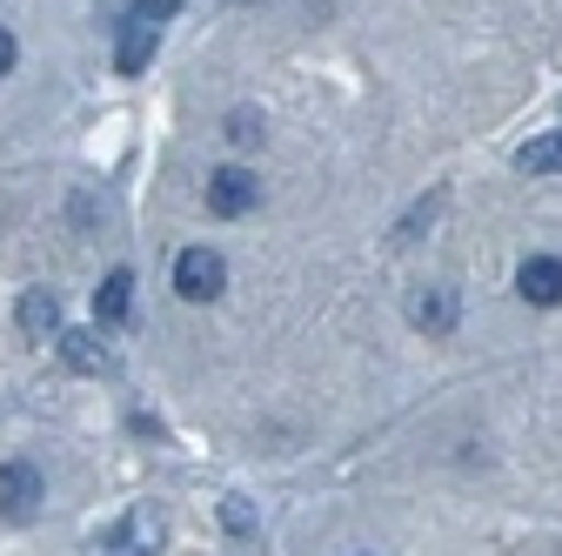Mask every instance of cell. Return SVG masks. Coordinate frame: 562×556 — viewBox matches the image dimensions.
<instances>
[{"label": "cell", "mask_w": 562, "mask_h": 556, "mask_svg": "<svg viewBox=\"0 0 562 556\" xmlns=\"http://www.w3.org/2000/svg\"><path fill=\"white\" fill-rule=\"evenodd\" d=\"M54 342H60V363H67V369H81V376H94V369L108 363V342H101L94 329H60Z\"/></svg>", "instance_id": "cell-7"}, {"label": "cell", "mask_w": 562, "mask_h": 556, "mask_svg": "<svg viewBox=\"0 0 562 556\" xmlns=\"http://www.w3.org/2000/svg\"><path fill=\"white\" fill-rule=\"evenodd\" d=\"M228 142H235V148H255V142H261V114L235 108V114H228Z\"/></svg>", "instance_id": "cell-11"}, {"label": "cell", "mask_w": 562, "mask_h": 556, "mask_svg": "<svg viewBox=\"0 0 562 556\" xmlns=\"http://www.w3.org/2000/svg\"><path fill=\"white\" fill-rule=\"evenodd\" d=\"M222 516H228V530H255V510H248L241 497H228V510H222Z\"/></svg>", "instance_id": "cell-12"}, {"label": "cell", "mask_w": 562, "mask_h": 556, "mask_svg": "<svg viewBox=\"0 0 562 556\" xmlns=\"http://www.w3.org/2000/svg\"><path fill=\"white\" fill-rule=\"evenodd\" d=\"M127 309H134V275L114 268L108 282L94 289V322H127Z\"/></svg>", "instance_id": "cell-9"}, {"label": "cell", "mask_w": 562, "mask_h": 556, "mask_svg": "<svg viewBox=\"0 0 562 556\" xmlns=\"http://www.w3.org/2000/svg\"><path fill=\"white\" fill-rule=\"evenodd\" d=\"M8 67H14V34L0 27V75H8Z\"/></svg>", "instance_id": "cell-13"}, {"label": "cell", "mask_w": 562, "mask_h": 556, "mask_svg": "<svg viewBox=\"0 0 562 556\" xmlns=\"http://www.w3.org/2000/svg\"><path fill=\"white\" fill-rule=\"evenodd\" d=\"M181 8V0H140V8H127L121 21V47H114V67L121 75H140V67L155 60V41H161V21Z\"/></svg>", "instance_id": "cell-1"}, {"label": "cell", "mask_w": 562, "mask_h": 556, "mask_svg": "<svg viewBox=\"0 0 562 556\" xmlns=\"http://www.w3.org/2000/svg\"><path fill=\"white\" fill-rule=\"evenodd\" d=\"M408 322H415L422 335H449V329H456V289H422V296L408 302Z\"/></svg>", "instance_id": "cell-6"}, {"label": "cell", "mask_w": 562, "mask_h": 556, "mask_svg": "<svg viewBox=\"0 0 562 556\" xmlns=\"http://www.w3.org/2000/svg\"><path fill=\"white\" fill-rule=\"evenodd\" d=\"M516 289H522V302L555 309V302H562V262H555V255H529L522 275H516Z\"/></svg>", "instance_id": "cell-5"}, {"label": "cell", "mask_w": 562, "mask_h": 556, "mask_svg": "<svg viewBox=\"0 0 562 556\" xmlns=\"http://www.w3.org/2000/svg\"><path fill=\"white\" fill-rule=\"evenodd\" d=\"M21 329H27L34 342L60 335V302H54V289H27V296H21Z\"/></svg>", "instance_id": "cell-8"}, {"label": "cell", "mask_w": 562, "mask_h": 556, "mask_svg": "<svg viewBox=\"0 0 562 556\" xmlns=\"http://www.w3.org/2000/svg\"><path fill=\"white\" fill-rule=\"evenodd\" d=\"M175 289H181L188 302H215V296L228 289V262H222L215 248H188V255L175 262Z\"/></svg>", "instance_id": "cell-2"}, {"label": "cell", "mask_w": 562, "mask_h": 556, "mask_svg": "<svg viewBox=\"0 0 562 556\" xmlns=\"http://www.w3.org/2000/svg\"><path fill=\"white\" fill-rule=\"evenodd\" d=\"M516 168L522 175H562V134H542V142L516 148Z\"/></svg>", "instance_id": "cell-10"}, {"label": "cell", "mask_w": 562, "mask_h": 556, "mask_svg": "<svg viewBox=\"0 0 562 556\" xmlns=\"http://www.w3.org/2000/svg\"><path fill=\"white\" fill-rule=\"evenodd\" d=\"M255 201H261V181L248 168H215L207 175V208H215V215H248Z\"/></svg>", "instance_id": "cell-3"}, {"label": "cell", "mask_w": 562, "mask_h": 556, "mask_svg": "<svg viewBox=\"0 0 562 556\" xmlns=\"http://www.w3.org/2000/svg\"><path fill=\"white\" fill-rule=\"evenodd\" d=\"M0 510L8 516H34L41 510V469L34 463H0Z\"/></svg>", "instance_id": "cell-4"}]
</instances>
